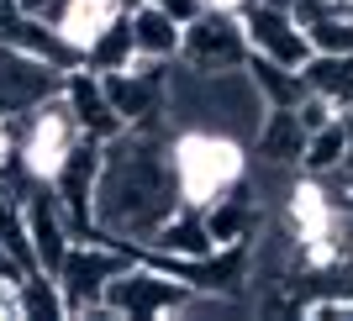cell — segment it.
Listing matches in <instances>:
<instances>
[{"label": "cell", "mask_w": 353, "mask_h": 321, "mask_svg": "<svg viewBox=\"0 0 353 321\" xmlns=\"http://www.w3.org/2000/svg\"><path fill=\"white\" fill-rule=\"evenodd\" d=\"M179 205L185 200H179L174 174V143L159 132V121L121 127L111 143H101V174H95V200H90L95 237H111L132 253V242H143Z\"/></svg>", "instance_id": "1"}, {"label": "cell", "mask_w": 353, "mask_h": 321, "mask_svg": "<svg viewBox=\"0 0 353 321\" xmlns=\"http://www.w3.org/2000/svg\"><path fill=\"white\" fill-rule=\"evenodd\" d=\"M301 85L311 90V95H327V101L348 105L353 95V59H343V53H311L306 63H301Z\"/></svg>", "instance_id": "14"}, {"label": "cell", "mask_w": 353, "mask_h": 321, "mask_svg": "<svg viewBox=\"0 0 353 321\" xmlns=\"http://www.w3.org/2000/svg\"><path fill=\"white\" fill-rule=\"evenodd\" d=\"M59 95H63V105H69V116H74V127L85 132L90 143H111L127 121L117 116V105L105 101V90H101V74H90L85 63H74L69 74H63V85H59Z\"/></svg>", "instance_id": "8"}, {"label": "cell", "mask_w": 353, "mask_h": 321, "mask_svg": "<svg viewBox=\"0 0 353 321\" xmlns=\"http://www.w3.org/2000/svg\"><path fill=\"white\" fill-rule=\"evenodd\" d=\"M79 63H85L90 74H111V69H127V63H132V27H127V6H121V16L85 48V59H79Z\"/></svg>", "instance_id": "16"}, {"label": "cell", "mask_w": 353, "mask_h": 321, "mask_svg": "<svg viewBox=\"0 0 353 321\" xmlns=\"http://www.w3.org/2000/svg\"><path fill=\"white\" fill-rule=\"evenodd\" d=\"M343 121H348V163H353V116L343 111Z\"/></svg>", "instance_id": "21"}, {"label": "cell", "mask_w": 353, "mask_h": 321, "mask_svg": "<svg viewBox=\"0 0 353 321\" xmlns=\"http://www.w3.org/2000/svg\"><path fill=\"white\" fill-rule=\"evenodd\" d=\"M237 16H243V37H248V53H253V59L285 63V69H301V63L311 59L306 27H301L290 11H274V6H259V0H248Z\"/></svg>", "instance_id": "7"}, {"label": "cell", "mask_w": 353, "mask_h": 321, "mask_svg": "<svg viewBox=\"0 0 353 321\" xmlns=\"http://www.w3.org/2000/svg\"><path fill=\"white\" fill-rule=\"evenodd\" d=\"M201 221H206V232H211L216 248H248L253 227H259V205L248 200L243 185H232V190H221L216 200L201 205Z\"/></svg>", "instance_id": "10"}, {"label": "cell", "mask_w": 353, "mask_h": 321, "mask_svg": "<svg viewBox=\"0 0 353 321\" xmlns=\"http://www.w3.org/2000/svg\"><path fill=\"white\" fill-rule=\"evenodd\" d=\"M6 127H11L21 174H27V179H43V185L53 179V169L69 158V147L85 137V132L74 127L63 95H48L43 105H32V111H21V116H6Z\"/></svg>", "instance_id": "3"}, {"label": "cell", "mask_w": 353, "mask_h": 321, "mask_svg": "<svg viewBox=\"0 0 353 321\" xmlns=\"http://www.w3.org/2000/svg\"><path fill=\"white\" fill-rule=\"evenodd\" d=\"M327 6H338V11H348V0H327Z\"/></svg>", "instance_id": "22"}, {"label": "cell", "mask_w": 353, "mask_h": 321, "mask_svg": "<svg viewBox=\"0 0 353 321\" xmlns=\"http://www.w3.org/2000/svg\"><path fill=\"white\" fill-rule=\"evenodd\" d=\"M185 300H190V284L179 274H169L163 263H137V253L105 279V295H101V306L111 311V316H137V321L179 316Z\"/></svg>", "instance_id": "4"}, {"label": "cell", "mask_w": 353, "mask_h": 321, "mask_svg": "<svg viewBox=\"0 0 353 321\" xmlns=\"http://www.w3.org/2000/svg\"><path fill=\"white\" fill-rule=\"evenodd\" d=\"M159 6H163V11H169V16H174L179 27H185V21H195V16L206 11V6H201V0H159Z\"/></svg>", "instance_id": "18"}, {"label": "cell", "mask_w": 353, "mask_h": 321, "mask_svg": "<svg viewBox=\"0 0 353 321\" xmlns=\"http://www.w3.org/2000/svg\"><path fill=\"white\" fill-rule=\"evenodd\" d=\"M16 316H27V321H59V316H69V300H63L59 279L48 274V269H27V274L16 279Z\"/></svg>", "instance_id": "13"}, {"label": "cell", "mask_w": 353, "mask_h": 321, "mask_svg": "<svg viewBox=\"0 0 353 321\" xmlns=\"http://www.w3.org/2000/svg\"><path fill=\"white\" fill-rule=\"evenodd\" d=\"M259 6H274V11H290L295 0H259Z\"/></svg>", "instance_id": "20"}, {"label": "cell", "mask_w": 353, "mask_h": 321, "mask_svg": "<svg viewBox=\"0 0 353 321\" xmlns=\"http://www.w3.org/2000/svg\"><path fill=\"white\" fill-rule=\"evenodd\" d=\"M127 27H132V59H153V63L179 59V21L159 0H132L127 6Z\"/></svg>", "instance_id": "9"}, {"label": "cell", "mask_w": 353, "mask_h": 321, "mask_svg": "<svg viewBox=\"0 0 353 321\" xmlns=\"http://www.w3.org/2000/svg\"><path fill=\"white\" fill-rule=\"evenodd\" d=\"M174 174H179V200L206 205L221 190L243 185V143L227 132L190 127L174 137Z\"/></svg>", "instance_id": "2"}, {"label": "cell", "mask_w": 353, "mask_h": 321, "mask_svg": "<svg viewBox=\"0 0 353 321\" xmlns=\"http://www.w3.org/2000/svg\"><path fill=\"white\" fill-rule=\"evenodd\" d=\"M248 37H243V16L237 11H201L195 21L179 27V63L206 79V74H232V69H248Z\"/></svg>", "instance_id": "5"}, {"label": "cell", "mask_w": 353, "mask_h": 321, "mask_svg": "<svg viewBox=\"0 0 353 321\" xmlns=\"http://www.w3.org/2000/svg\"><path fill=\"white\" fill-rule=\"evenodd\" d=\"M59 63H48L43 53H27V48H0V116H21L32 105H43L48 95H59L63 85Z\"/></svg>", "instance_id": "6"}, {"label": "cell", "mask_w": 353, "mask_h": 321, "mask_svg": "<svg viewBox=\"0 0 353 321\" xmlns=\"http://www.w3.org/2000/svg\"><path fill=\"white\" fill-rule=\"evenodd\" d=\"M343 163H348V121H343V111H338L332 121L306 132L301 169H306V174H327V169H343Z\"/></svg>", "instance_id": "15"}, {"label": "cell", "mask_w": 353, "mask_h": 321, "mask_svg": "<svg viewBox=\"0 0 353 321\" xmlns=\"http://www.w3.org/2000/svg\"><path fill=\"white\" fill-rule=\"evenodd\" d=\"M253 153L264 163H301V147H306V127L295 121L290 105H269L264 121H259V132L248 137Z\"/></svg>", "instance_id": "12"}, {"label": "cell", "mask_w": 353, "mask_h": 321, "mask_svg": "<svg viewBox=\"0 0 353 321\" xmlns=\"http://www.w3.org/2000/svg\"><path fill=\"white\" fill-rule=\"evenodd\" d=\"M127 6H132V0H127Z\"/></svg>", "instance_id": "23"}, {"label": "cell", "mask_w": 353, "mask_h": 321, "mask_svg": "<svg viewBox=\"0 0 353 321\" xmlns=\"http://www.w3.org/2000/svg\"><path fill=\"white\" fill-rule=\"evenodd\" d=\"M16 163V143H11V127H6V116H0V174Z\"/></svg>", "instance_id": "19"}, {"label": "cell", "mask_w": 353, "mask_h": 321, "mask_svg": "<svg viewBox=\"0 0 353 321\" xmlns=\"http://www.w3.org/2000/svg\"><path fill=\"white\" fill-rule=\"evenodd\" d=\"M306 43H311V53H343V59H353V11H327L316 21H306Z\"/></svg>", "instance_id": "17"}, {"label": "cell", "mask_w": 353, "mask_h": 321, "mask_svg": "<svg viewBox=\"0 0 353 321\" xmlns=\"http://www.w3.org/2000/svg\"><path fill=\"white\" fill-rule=\"evenodd\" d=\"M121 6H127V0H69L63 16H59V27H53V37L69 48L74 59H85V48L121 16Z\"/></svg>", "instance_id": "11"}]
</instances>
